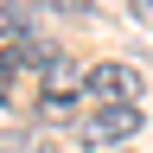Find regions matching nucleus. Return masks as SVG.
Here are the masks:
<instances>
[{
	"instance_id": "1",
	"label": "nucleus",
	"mask_w": 153,
	"mask_h": 153,
	"mask_svg": "<svg viewBox=\"0 0 153 153\" xmlns=\"http://www.w3.org/2000/svg\"><path fill=\"white\" fill-rule=\"evenodd\" d=\"M83 89H89V96H102V108H108V102H134V89H140V70H134V64H96Z\"/></svg>"
},
{
	"instance_id": "2",
	"label": "nucleus",
	"mask_w": 153,
	"mask_h": 153,
	"mask_svg": "<svg viewBox=\"0 0 153 153\" xmlns=\"http://www.w3.org/2000/svg\"><path fill=\"white\" fill-rule=\"evenodd\" d=\"M134 128H140V108H134V102H108V108L89 121V140H128Z\"/></svg>"
},
{
	"instance_id": "3",
	"label": "nucleus",
	"mask_w": 153,
	"mask_h": 153,
	"mask_svg": "<svg viewBox=\"0 0 153 153\" xmlns=\"http://www.w3.org/2000/svg\"><path fill=\"white\" fill-rule=\"evenodd\" d=\"M83 83H89V76H76L70 64H57V57H51V70H45V108L57 115V108H64V102H70V96L83 89Z\"/></svg>"
},
{
	"instance_id": "4",
	"label": "nucleus",
	"mask_w": 153,
	"mask_h": 153,
	"mask_svg": "<svg viewBox=\"0 0 153 153\" xmlns=\"http://www.w3.org/2000/svg\"><path fill=\"white\" fill-rule=\"evenodd\" d=\"M32 32V19L19 13V7H0V38H26Z\"/></svg>"
},
{
	"instance_id": "5",
	"label": "nucleus",
	"mask_w": 153,
	"mask_h": 153,
	"mask_svg": "<svg viewBox=\"0 0 153 153\" xmlns=\"http://www.w3.org/2000/svg\"><path fill=\"white\" fill-rule=\"evenodd\" d=\"M128 7H134V19H153V0H128Z\"/></svg>"
},
{
	"instance_id": "6",
	"label": "nucleus",
	"mask_w": 153,
	"mask_h": 153,
	"mask_svg": "<svg viewBox=\"0 0 153 153\" xmlns=\"http://www.w3.org/2000/svg\"><path fill=\"white\" fill-rule=\"evenodd\" d=\"M7 70H13V57H0V89H7Z\"/></svg>"
}]
</instances>
